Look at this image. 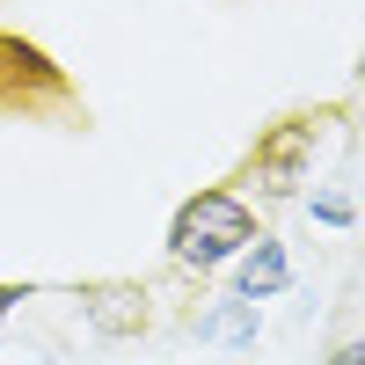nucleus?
<instances>
[{
  "label": "nucleus",
  "mask_w": 365,
  "mask_h": 365,
  "mask_svg": "<svg viewBox=\"0 0 365 365\" xmlns=\"http://www.w3.org/2000/svg\"><path fill=\"white\" fill-rule=\"evenodd\" d=\"M256 234H263L256 212L241 205L234 190H197L190 205L175 212V227H168V256L182 270H220V263H234L241 249H249Z\"/></svg>",
  "instance_id": "1"
},
{
  "label": "nucleus",
  "mask_w": 365,
  "mask_h": 365,
  "mask_svg": "<svg viewBox=\"0 0 365 365\" xmlns=\"http://www.w3.org/2000/svg\"><path fill=\"white\" fill-rule=\"evenodd\" d=\"M285 278H292L285 241H270V234H256L249 249L234 256V299H278V292H285Z\"/></svg>",
  "instance_id": "2"
},
{
  "label": "nucleus",
  "mask_w": 365,
  "mask_h": 365,
  "mask_svg": "<svg viewBox=\"0 0 365 365\" xmlns=\"http://www.w3.org/2000/svg\"><path fill=\"white\" fill-rule=\"evenodd\" d=\"M197 336H212V344H249L256 336V299H227V307H212L197 322Z\"/></svg>",
  "instance_id": "3"
},
{
  "label": "nucleus",
  "mask_w": 365,
  "mask_h": 365,
  "mask_svg": "<svg viewBox=\"0 0 365 365\" xmlns=\"http://www.w3.org/2000/svg\"><path fill=\"white\" fill-rule=\"evenodd\" d=\"M314 220H329V227H351V182H344V190H322V197H314Z\"/></svg>",
  "instance_id": "4"
},
{
  "label": "nucleus",
  "mask_w": 365,
  "mask_h": 365,
  "mask_svg": "<svg viewBox=\"0 0 365 365\" xmlns=\"http://www.w3.org/2000/svg\"><path fill=\"white\" fill-rule=\"evenodd\" d=\"M329 365H365V351H358V344H344V351L329 358Z\"/></svg>",
  "instance_id": "5"
},
{
  "label": "nucleus",
  "mask_w": 365,
  "mask_h": 365,
  "mask_svg": "<svg viewBox=\"0 0 365 365\" xmlns=\"http://www.w3.org/2000/svg\"><path fill=\"white\" fill-rule=\"evenodd\" d=\"M15 299H22V285H0V314H8V307H15Z\"/></svg>",
  "instance_id": "6"
}]
</instances>
